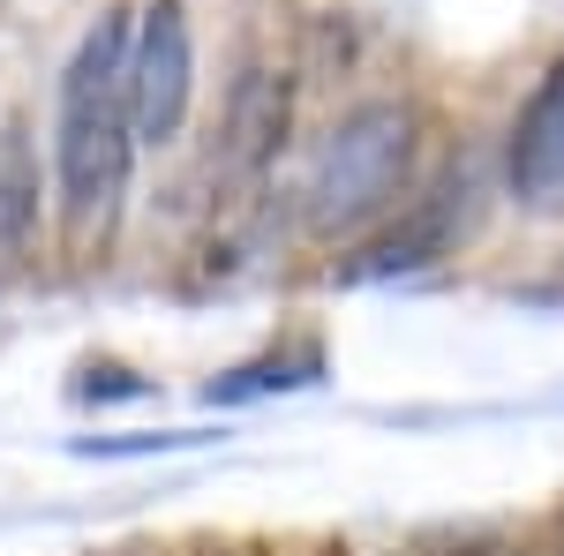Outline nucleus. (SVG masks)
I'll return each mask as SVG.
<instances>
[{"instance_id": "obj_1", "label": "nucleus", "mask_w": 564, "mask_h": 556, "mask_svg": "<svg viewBox=\"0 0 564 556\" xmlns=\"http://www.w3.org/2000/svg\"><path fill=\"white\" fill-rule=\"evenodd\" d=\"M129 45L135 15L113 8L98 15L61 76V129H53V166H61V211L76 241H106L129 204L135 173V121H129Z\"/></svg>"}, {"instance_id": "obj_2", "label": "nucleus", "mask_w": 564, "mask_h": 556, "mask_svg": "<svg viewBox=\"0 0 564 556\" xmlns=\"http://www.w3.org/2000/svg\"><path fill=\"white\" fill-rule=\"evenodd\" d=\"M406 166H414V106L399 98H369L332 121V135L316 143L302 181V218L308 233L339 241V233H361L399 204L406 188Z\"/></svg>"}, {"instance_id": "obj_3", "label": "nucleus", "mask_w": 564, "mask_h": 556, "mask_svg": "<svg viewBox=\"0 0 564 556\" xmlns=\"http://www.w3.org/2000/svg\"><path fill=\"white\" fill-rule=\"evenodd\" d=\"M196 106V39L188 15L174 0H151L135 15V45H129V121L135 143H174L188 129Z\"/></svg>"}, {"instance_id": "obj_4", "label": "nucleus", "mask_w": 564, "mask_h": 556, "mask_svg": "<svg viewBox=\"0 0 564 556\" xmlns=\"http://www.w3.org/2000/svg\"><path fill=\"white\" fill-rule=\"evenodd\" d=\"M286 129H294V76L286 68H241L234 90H226V129H218V166L234 181H257L279 151H286Z\"/></svg>"}, {"instance_id": "obj_5", "label": "nucleus", "mask_w": 564, "mask_h": 556, "mask_svg": "<svg viewBox=\"0 0 564 556\" xmlns=\"http://www.w3.org/2000/svg\"><path fill=\"white\" fill-rule=\"evenodd\" d=\"M512 196L527 204L564 196V61L542 76V90L527 98L520 129H512Z\"/></svg>"}, {"instance_id": "obj_6", "label": "nucleus", "mask_w": 564, "mask_h": 556, "mask_svg": "<svg viewBox=\"0 0 564 556\" xmlns=\"http://www.w3.org/2000/svg\"><path fill=\"white\" fill-rule=\"evenodd\" d=\"M45 226V173H39V151H31V129L8 121L0 129V271L31 257Z\"/></svg>"}, {"instance_id": "obj_7", "label": "nucleus", "mask_w": 564, "mask_h": 556, "mask_svg": "<svg viewBox=\"0 0 564 556\" xmlns=\"http://www.w3.org/2000/svg\"><path fill=\"white\" fill-rule=\"evenodd\" d=\"M436 249H444V211H414L406 226H391V233H377L361 257L347 263V279H391V271H422V263H436Z\"/></svg>"}, {"instance_id": "obj_8", "label": "nucleus", "mask_w": 564, "mask_h": 556, "mask_svg": "<svg viewBox=\"0 0 564 556\" xmlns=\"http://www.w3.org/2000/svg\"><path fill=\"white\" fill-rule=\"evenodd\" d=\"M143 377H129V369H113V361H90L84 384H76V399H143Z\"/></svg>"}, {"instance_id": "obj_9", "label": "nucleus", "mask_w": 564, "mask_h": 556, "mask_svg": "<svg viewBox=\"0 0 564 556\" xmlns=\"http://www.w3.org/2000/svg\"><path fill=\"white\" fill-rule=\"evenodd\" d=\"M129 556H151V549H129Z\"/></svg>"}, {"instance_id": "obj_10", "label": "nucleus", "mask_w": 564, "mask_h": 556, "mask_svg": "<svg viewBox=\"0 0 564 556\" xmlns=\"http://www.w3.org/2000/svg\"><path fill=\"white\" fill-rule=\"evenodd\" d=\"M557 556H564V542H557Z\"/></svg>"}]
</instances>
